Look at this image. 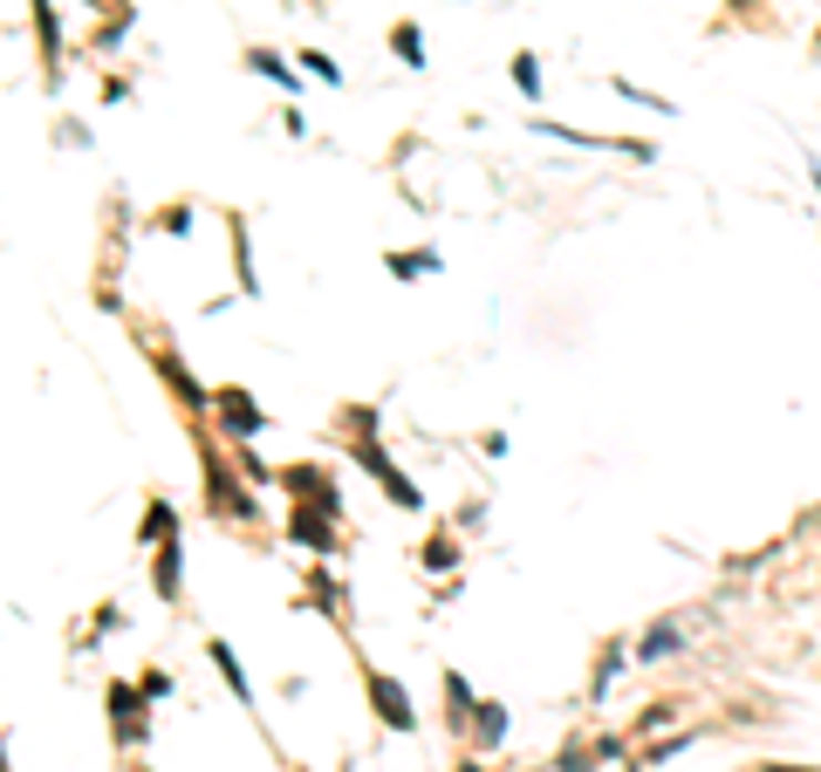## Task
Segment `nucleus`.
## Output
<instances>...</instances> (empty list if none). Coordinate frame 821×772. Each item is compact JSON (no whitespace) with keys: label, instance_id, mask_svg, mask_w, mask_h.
<instances>
[{"label":"nucleus","instance_id":"obj_1","mask_svg":"<svg viewBox=\"0 0 821 772\" xmlns=\"http://www.w3.org/2000/svg\"><path fill=\"white\" fill-rule=\"evenodd\" d=\"M363 683H370V704H377V718H383L390 731H411V724H418V711H411V690H404L398 677L363 670Z\"/></svg>","mask_w":821,"mask_h":772},{"label":"nucleus","instance_id":"obj_2","mask_svg":"<svg viewBox=\"0 0 821 772\" xmlns=\"http://www.w3.org/2000/svg\"><path fill=\"white\" fill-rule=\"evenodd\" d=\"M206 493H213V506L226 513V519H254V500H247V485L233 478L226 465H219V452H206Z\"/></svg>","mask_w":821,"mask_h":772},{"label":"nucleus","instance_id":"obj_3","mask_svg":"<svg viewBox=\"0 0 821 772\" xmlns=\"http://www.w3.org/2000/svg\"><path fill=\"white\" fill-rule=\"evenodd\" d=\"M288 485H295V493H308L301 506H316V513H329V519H342V493H336V485H329V472H316V465H295V472H288Z\"/></svg>","mask_w":821,"mask_h":772},{"label":"nucleus","instance_id":"obj_4","mask_svg":"<svg viewBox=\"0 0 821 772\" xmlns=\"http://www.w3.org/2000/svg\"><path fill=\"white\" fill-rule=\"evenodd\" d=\"M219 418H226V431H233V438L247 444V438L260 431V403H254L247 390H219Z\"/></svg>","mask_w":821,"mask_h":772},{"label":"nucleus","instance_id":"obj_5","mask_svg":"<svg viewBox=\"0 0 821 772\" xmlns=\"http://www.w3.org/2000/svg\"><path fill=\"white\" fill-rule=\"evenodd\" d=\"M288 534L308 541L316 554H336V526H329V513H316V506H295V513H288Z\"/></svg>","mask_w":821,"mask_h":772},{"label":"nucleus","instance_id":"obj_6","mask_svg":"<svg viewBox=\"0 0 821 772\" xmlns=\"http://www.w3.org/2000/svg\"><path fill=\"white\" fill-rule=\"evenodd\" d=\"M110 711H116V739H144V698H131V683H110Z\"/></svg>","mask_w":821,"mask_h":772},{"label":"nucleus","instance_id":"obj_7","mask_svg":"<svg viewBox=\"0 0 821 772\" xmlns=\"http://www.w3.org/2000/svg\"><path fill=\"white\" fill-rule=\"evenodd\" d=\"M206 657L219 663V677H226V690H233V698H240V704H254V683H247V670H240V663H233V649H226L219 636L206 642Z\"/></svg>","mask_w":821,"mask_h":772},{"label":"nucleus","instance_id":"obj_8","mask_svg":"<svg viewBox=\"0 0 821 772\" xmlns=\"http://www.w3.org/2000/svg\"><path fill=\"white\" fill-rule=\"evenodd\" d=\"M473 739H480V745H500V739H506V711H500V704H480V711H473Z\"/></svg>","mask_w":821,"mask_h":772},{"label":"nucleus","instance_id":"obj_9","mask_svg":"<svg viewBox=\"0 0 821 772\" xmlns=\"http://www.w3.org/2000/svg\"><path fill=\"white\" fill-rule=\"evenodd\" d=\"M158 370H165V377H172V383H178V397H185V403H192V411H206V403H213V390H199V383H192V377H185V370H178V362H172V356H158Z\"/></svg>","mask_w":821,"mask_h":772},{"label":"nucleus","instance_id":"obj_10","mask_svg":"<svg viewBox=\"0 0 821 772\" xmlns=\"http://www.w3.org/2000/svg\"><path fill=\"white\" fill-rule=\"evenodd\" d=\"M678 642H685V636H678L671 622H664V629H650V636H644V649H637V663H657V657H671Z\"/></svg>","mask_w":821,"mask_h":772},{"label":"nucleus","instance_id":"obj_11","mask_svg":"<svg viewBox=\"0 0 821 772\" xmlns=\"http://www.w3.org/2000/svg\"><path fill=\"white\" fill-rule=\"evenodd\" d=\"M158 595H165V601H178V541H165V547H158Z\"/></svg>","mask_w":821,"mask_h":772},{"label":"nucleus","instance_id":"obj_12","mask_svg":"<svg viewBox=\"0 0 821 772\" xmlns=\"http://www.w3.org/2000/svg\"><path fill=\"white\" fill-rule=\"evenodd\" d=\"M390 49H398V55L418 69V62H424V34H418V28H398V34H390Z\"/></svg>","mask_w":821,"mask_h":772},{"label":"nucleus","instance_id":"obj_13","mask_svg":"<svg viewBox=\"0 0 821 772\" xmlns=\"http://www.w3.org/2000/svg\"><path fill=\"white\" fill-rule=\"evenodd\" d=\"M514 83H521V96H541V69H534V55H514Z\"/></svg>","mask_w":821,"mask_h":772},{"label":"nucleus","instance_id":"obj_14","mask_svg":"<svg viewBox=\"0 0 821 772\" xmlns=\"http://www.w3.org/2000/svg\"><path fill=\"white\" fill-rule=\"evenodd\" d=\"M247 62H254L260 75H274V83H295V75H288V62H281V55H267V49H254Z\"/></svg>","mask_w":821,"mask_h":772},{"label":"nucleus","instance_id":"obj_15","mask_svg":"<svg viewBox=\"0 0 821 772\" xmlns=\"http://www.w3.org/2000/svg\"><path fill=\"white\" fill-rule=\"evenodd\" d=\"M301 62H308V75H322V83H342V69H336L322 49H301Z\"/></svg>","mask_w":821,"mask_h":772},{"label":"nucleus","instance_id":"obj_16","mask_svg":"<svg viewBox=\"0 0 821 772\" xmlns=\"http://www.w3.org/2000/svg\"><path fill=\"white\" fill-rule=\"evenodd\" d=\"M452 560H459V547H452V541H432V547H424V567H432V575H445Z\"/></svg>","mask_w":821,"mask_h":772},{"label":"nucleus","instance_id":"obj_17","mask_svg":"<svg viewBox=\"0 0 821 772\" xmlns=\"http://www.w3.org/2000/svg\"><path fill=\"white\" fill-rule=\"evenodd\" d=\"M172 534V506H151L144 513V541H165Z\"/></svg>","mask_w":821,"mask_h":772},{"label":"nucleus","instance_id":"obj_18","mask_svg":"<svg viewBox=\"0 0 821 772\" xmlns=\"http://www.w3.org/2000/svg\"><path fill=\"white\" fill-rule=\"evenodd\" d=\"M616 663H623V649L609 642V649H603V670H596V698H603V690H609V677H616Z\"/></svg>","mask_w":821,"mask_h":772},{"label":"nucleus","instance_id":"obj_19","mask_svg":"<svg viewBox=\"0 0 821 772\" xmlns=\"http://www.w3.org/2000/svg\"><path fill=\"white\" fill-rule=\"evenodd\" d=\"M767 772H814V765H767Z\"/></svg>","mask_w":821,"mask_h":772},{"label":"nucleus","instance_id":"obj_20","mask_svg":"<svg viewBox=\"0 0 821 772\" xmlns=\"http://www.w3.org/2000/svg\"><path fill=\"white\" fill-rule=\"evenodd\" d=\"M459 772H480V765H459Z\"/></svg>","mask_w":821,"mask_h":772},{"label":"nucleus","instance_id":"obj_21","mask_svg":"<svg viewBox=\"0 0 821 772\" xmlns=\"http://www.w3.org/2000/svg\"><path fill=\"white\" fill-rule=\"evenodd\" d=\"M630 772H637V765H630Z\"/></svg>","mask_w":821,"mask_h":772}]
</instances>
